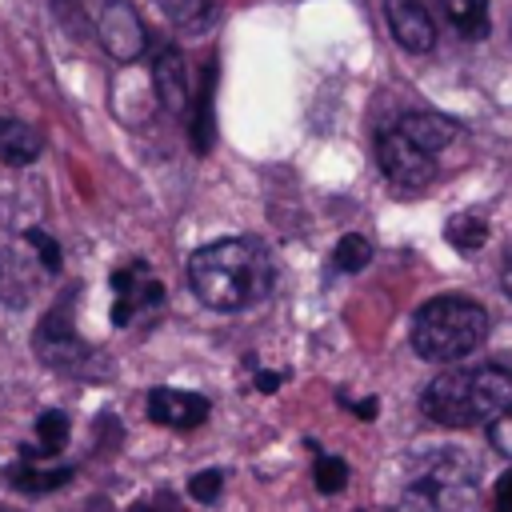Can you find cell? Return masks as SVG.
<instances>
[{
  "mask_svg": "<svg viewBox=\"0 0 512 512\" xmlns=\"http://www.w3.org/2000/svg\"><path fill=\"white\" fill-rule=\"evenodd\" d=\"M424 416L444 428H468L512 412V376L504 368H452L436 376L420 396Z\"/></svg>",
  "mask_w": 512,
  "mask_h": 512,
  "instance_id": "7a4b0ae2",
  "label": "cell"
},
{
  "mask_svg": "<svg viewBox=\"0 0 512 512\" xmlns=\"http://www.w3.org/2000/svg\"><path fill=\"white\" fill-rule=\"evenodd\" d=\"M488 336V312L468 296H436L412 320V348L424 360L452 364L476 352Z\"/></svg>",
  "mask_w": 512,
  "mask_h": 512,
  "instance_id": "3957f363",
  "label": "cell"
},
{
  "mask_svg": "<svg viewBox=\"0 0 512 512\" xmlns=\"http://www.w3.org/2000/svg\"><path fill=\"white\" fill-rule=\"evenodd\" d=\"M500 284H504V292L512 296V252H508V260H504V268H500Z\"/></svg>",
  "mask_w": 512,
  "mask_h": 512,
  "instance_id": "d4e9b609",
  "label": "cell"
},
{
  "mask_svg": "<svg viewBox=\"0 0 512 512\" xmlns=\"http://www.w3.org/2000/svg\"><path fill=\"white\" fill-rule=\"evenodd\" d=\"M368 260H372V244L364 236H344L332 252V264L340 272H360V268H368Z\"/></svg>",
  "mask_w": 512,
  "mask_h": 512,
  "instance_id": "e0dca14e",
  "label": "cell"
},
{
  "mask_svg": "<svg viewBox=\"0 0 512 512\" xmlns=\"http://www.w3.org/2000/svg\"><path fill=\"white\" fill-rule=\"evenodd\" d=\"M100 44L108 48V56L116 60H136L144 52V24L136 16V8L128 0H80Z\"/></svg>",
  "mask_w": 512,
  "mask_h": 512,
  "instance_id": "277c9868",
  "label": "cell"
},
{
  "mask_svg": "<svg viewBox=\"0 0 512 512\" xmlns=\"http://www.w3.org/2000/svg\"><path fill=\"white\" fill-rule=\"evenodd\" d=\"M44 140L24 120H0V160L4 164H32L40 156Z\"/></svg>",
  "mask_w": 512,
  "mask_h": 512,
  "instance_id": "7c38bea8",
  "label": "cell"
},
{
  "mask_svg": "<svg viewBox=\"0 0 512 512\" xmlns=\"http://www.w3.org/2000/svg\"><path fill=\"white\" fill-rule=\"evenodd\" d=\"M188 284L200 296V304L216 312H240V308L260 304L272 292L276 268L260 240L224 236V240L204 244L188 260Z\"/></svg>",
  "mask_w": 512,
  "mask_h": 512,
  "instance_id": "6da1fadb",
  "label": "cell"
},
{
  "mask_svg": "<svg viewBox=\"0 0 512 512\" xmlns=\"http://www.w3.org/2000/svg\"><path fill=\"white\" fill-rule=\"evenodd\" d=\"M192 148H196V152H208V148H212V72H204V84H200V92H196Z\"/></svg>",
  "mask_w": 512,
  "mask_h": 512,
  "instance_id": "9a60e30c",
  "label": "cell"
},
{
  "mask_svg": "<svg viewBox=\"0 0 512 512\" xmlns=\"http://www.w3.org/2000/svg\"><path fill=\"white\" fill-rule=\"evenodd\" d=\"M28 244L40 252V264H44L48 272H56V268H60V244H56L52 236H44L40 228H32V232H28Z\"/></svg>",
  "mask_w": 512,
  "mask_h": 512,
  "instance_id": "44dd1931",
  "label": "cell"
},
{
  "mask_svg": "<svg viewBox=\"0 0 512 512\" xmlns=\"http://www.w3.org/2000/svg\"><path fill=\"white\" fill-rule=\"evenodd\" d=\"M148 268L144 264H128V268H120V272H112V324H128L140 308H152V304H160V284L156 280H148L144 276Z\"/></svg>",
  "mask_w": 512,
  "mask_h": 512,
  "instance_id": "9c48e42d",
  "label": "cell"
},
{
  "mask_svg": "<svg viewBox=\"0 0 512 512\" xmlns=\"http://www.w3.org/2000/svg\"><path fill=\"white\" fill-rule=\"evenodd\" d=\"M168 4H172L176 20H184V24H192V20H200L208 12V0H168Z\"/></svg>",
  "mask_w": 512,
  "mask_h": 512,
  "instance_id": "7402d4cb",
  "label": "cell"
},
{
  "mask_svg": "<svg viewBox=\"0 0 512 512\" xmlns=\"http://www.w3.org/2000/svg\"><path fill=\"white\" fill-rule=\"evenodd\" d=\"M436 8L460 36L468 40L488 36V0H436Z\"/></svg>",
  "mask_w": 512,
  "mask_h": 512,
  "instance_id": "4fadbf2b",
  "label": "cell"
},
{
  "mask_svg": "<svg viewBox=\"0 0 512 512\" xmlns=\"http://www.w3.org/2000/svg\"><path fill=\"white\" fill-rule=\"evenodd\" d=\"M152 88L168 112L188 108V72H184V56L176 48H160L152 56Z\"/></svg>",
  "mask_w": 512,
  "mask_h": 512,
  "instance_id": "30bf717a",
  "label": "cell"
},
{
  "mask_svg": "<svg viewBox=\"0 0 512 512\" xmlns=\"http://www.w3.org/2000/svg\"><path fill=\"white\" fill-rule=\"evenodd\" d=\"M376 160L384 168V176L396 184V188H424L432 184L436 176V160L428 152H420L416 144H408L396 128H384L376 136Z\"/></svg>",
  "mask_w": 512,
  "mask_h": 512,
  "instance_id": "5b68a950",
  "label": "cell"
},
{
  "mask_svg": "<svg viewBox=\"0 0 512 512\" xmlns=\"http://www.w3.org/2000/svg\"><path fill=\"white\" fill-rule=\"evenodd\" d=\"M484 236H488V228H484L476 216H456V220L448 224V244H452V248L472 252V248L484 244Z\"/></svg>",
  "mask_w": 512,
  "mask_h": 512,
  "instance_id": "d6986e66",
  "label": "cell"
},
{
  "mask_svg": "<svg viewBox=\"0 0 512 512\" xmlns=\"http://www.w3.org/2000/svg\"><path fill=\"white\" fill-rule=\"evenodd\" d=\"M396 132H400L408 144H416L420 152L436 156V152L456 136V124H452L448 116H436V112H404L400 124H396Z\"/></svg>",
  "mask_w": 512,
  "mask_h": 512,
  "instance_id": "8fae6325",
  "label": "cell"
},
{
  "mask_svg": "<svg viewBox=\"0 0 512 512\" xmlns=\"http://www.w3.org/2000/svg\"><path fill=\"white\" fill-rule=\"evenodd\" d=\"M68 444V416L64 412H40L36 420V452L40 456H56L60 448Z\"/></svg>",
  "mask_w": 512,
  "mask_h": 512,
  "instance_id": "2e32d148",
  "label": "cell"
},
{
  "mask_svg": "<svg viewBox=\"0 0 512 512\" xmlns=\"http://www.w3.org/2000/svg\"><path fill=\"white\" fill-rule=\"evenodd\" d=\"M32 344H36V356H40L44 364H52V368H72V364L84 356V344H80V336H76V328H72L68 304H60L56 312H48V316L40 320Z\"/></svg>",
  "mask_w": 512,
  "mask_h": 512,
  "instance_id": "8992f818",
  "label": "cell"
},
{
  "mask_svg": "<svg viewBox=\"0 0 512 512\" xmlns=\"http://www.w3.org/2000/svg\"><path fill=\"white\" fill-rule=\"evenodd\" d=\"M384 16H388V28L400 48L428 52L436 44V24H432V12L424 0H384Z\"/></svg>",
  "mask_w": 512,
  "mask_h": 512,
  "instance_id": "ba28073f",
  "label": "cell"
},
{
  "mask_svg": "<svg viewBox=\"0 0 512 512\" xmlns=\"http://www.w3.org/2000/svg\"><path fill=\"white\" fill-rule=\"evenodd\" d=\"M276 384H280V376H268V372H260V376H256V388H260V392H272Z\"/></svg>",
  "mask_w": 512,
  "mask_h": 512,
  "instance_id": "484cf974",
  "label": "cell"
},
{
  "mask_svg": "<svg viewBox=\"0 0 512 512\" xmlns=\"http://www.w3.org/2000/svg\"><path fill=\"white\" fill-rule=\"evenodd\" d=\"M0 512H12V508H0Z\"/></svg>",
  "mask_w": 512,
  "mask_h": 512,
  "instance_id": "4316f807",
  "label": "cell"
},
{
  "mask_svg": "<svg viewBox=\"0 0 512 512\" xmlns=\"http://www.w3.org/2000/svg\"><path fill=\"white\" fill-rule=\"evenodd\" d=\"M312 480H316V488H320L324 496H336V492L348 484V464H344L340 456H320V460L312 464Z\"/></svg>",
  "mask_w": 512,
  "mask_h": 512,
  "instance_id": "ac0fdd59",
  "label": "cell"
},
{
  "mask_svg": "<svg viewBox=\"0 0 512 512\" xmlns=\"http://www.w3.org/2000/svg\"><path fill=\"white\" fill-rule=\"evenodd\" d=\"M492 512H512V468L500 476L496 484V500H492Z\"/></svg>",
  "mask_w": 512,
  "mask_h": 512,
  "instance_id": "603a6c76",
  "label": "cell"
},
{
  "mask_svg": "<svg viewBox=\"0 0 512 512\" xmlns=\"http://www.w3.org/2000/svg\"><path fill=\"white\" fill-rule=\"evenodd\" d=\"M220 488H224V476L212 468V472H196L188 480V496H196L200 504H216L220 500Z\"/></svg>",
  "mask_w": 512,
  "mask_h": 512,
  "instance_id": "ffe728a7",
  "label": "cell"
},
{
  "mask_svg": "<svg viewBox=\"0 0 512 512\" xmlns=\"http://www.w3.org/2000/svg\"><path fill=\"white\" fill-rule=\"evenodd\" d=\"M148 416L164 428L188 432V428H200L208 420V400L200 392H184V388H152L148 392Z\"/></svg>",
  "mask_w": 512,
  "mask_h": 512,
  "instance_id": "52a82bcc",
  "label": "cell"
},
{
  "mask_svg": "<svg viewBox=\"0 0 512 512\" xmlns=\"http://www.w3.org/2000/svg\"><path fill=\"white\" fill-rule=\"evenodd\" d=\"M72 476H76V468H68V464H60V468H40V464L20 460V464L8 472V484H16L20 492H52V488H64Z\"/></svg>",
  "mask_w": 512,
  "mask_h": 512,
  "instance_id": "5bb4252c",
  "label": "cell"
},
{
  "mask_svg": "<svg viewBox=\"0 0 512 512\" xmlns=\"http://www.w3.org/2000/svg\"><path fill=\"white\" fill-rule=\"evenodd\" d=\"M128 512H176V508H172V500L160 492V496H152V500H144V504H132Z\"/></svg>",
  "mask_w": 512,
  "mask_h": 512,
  "instance_id": "cb8c5ba5",
  "label": "cell"
}]
</instances>
